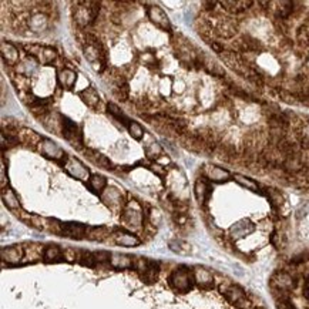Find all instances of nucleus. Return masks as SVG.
Here are the masks:
<instances>
[{"label": "nucleus", "mask_w": 309, "mask_h": 309, "mask_svg": "<svg viewBox=\"0 0 309 309\" xmlns=\"http://www.w3.org/2000/svg\"><path fill=\"white\" fill-rule=\"evenodd\" d=\"M168 282H170V285L175 290V291L178 292H188L191 288H193V285H194V282H195V279H194V272H191L188 268H185V267H180V268H177L175 271H173V273L170 275V278H168Z\"/></svg>", "instance_id": "f257e3e1"}, {"label": "nucleus", "mask_w": 309, "mask_h": 309, "mask_svg": "<svg viewBox=\"0 0 309 309\" xmlns=\"http://www.w3.org/2000/svg\"><path fill=\"white\" fill-rule=\"evenodd\" d=\"M134 268L141 273V279L147 284H154L160 272V265L157 261H150L147 258L134 259Z\"/></svg>", "instance_id": "f03ea898"}, {"label": "nucleus", "mask_w": 309, "mask_h": 309, "mask_svg": "<svg viewBox=\"0 0 309 309\" xmlns=\"http://www.w3.org/2000/svg\"><path fill=\"white\" fill-rule=\"evenodd\" d=\"M61 130H63V137L74 147V148H83V135L78 126L72 121L70 118L61 116Z\"/></svg>", "instance_id": "7ed1b4c3"}, {"label": "nucleus", "mask_w": 309, "mask_h": 309, "mask_svg": "<svg viewBox=\"0 0 309 309\" xmlns=\"http://www.w3.org/2000/svg\"><path fill=\"white\" fill-rule=\"evenodd\" d=\"M80 4L83 7L76 9L74 18L80 26H87V24L93 23V20L97 18V15L100 12V3H97V1H89V3L81 1Z\"/></svg>", "instance_id": "20e7f679"}, {"label": "nucleus", "mask_w": 309, "mask_h": 309, "mask_svg": "<svg viewBox=\"0 0 309 309\" xmlns=\"http://www.w3.org/2000/svg\"><path fill=\"white\" fill-rule=\"evenodd\" d=\"M148 19L160 29H163L165 32H170L171 30V26H170V20L167 18L165 12H164L161 7L158 6H153L148 9Z\"/></svg>", "instance_id": "39448f33"}, {"label": "nucleus", "mask_w": 309, "mask_h": 309, "mask_svg": "<svg viewBox=\"0 0 309 309\" xmlns=\"http://www.w3.org/2000/svg\"><path fill=\"white\" fill-rule=\"evenodd\" d=\"M87 231L89 230L86 228V225H83L80 222H64L61 235L73 238V239H84V238H87Z\"/></svg>", "instance_id": "423d86ee"}, {"label": "nucleus", "mask_w": 309, "mask_h": 309, "mask_svg": "<svg viewBox=\"0 0 309 309\" xmlns=\"http://www.w3.org/2000/svg\"><path fill=\"white\" fill-rule=\"evenodd\" d=\"M272 287L279 292H288L293 288V279L290 273L287 272H276L271 279Z\"/></svg>", "instance_id": "0eeeda50"}, {"label": "nucleus", "mask_w": 309, "mask_h": 309, "mask_svg": "<svg viewBox=\"0 0 309 309\" xmlns=\"http://www.w3.org/2000/svg\"><path fill=\"white\" fill-rule=\"evenodd\" d=\"M254 231V224L250 221V219H241L239 222L234 224L231 227V236L235 238V239H239V238H244L248 234H251Z\"/></svg>", "instance_id": "6e6552de"}, {"label": "nucleus", "mask_w": 309, "mask_h": 309, "mask_svg": "<svg viewBox=\"0 0 309 309\" xmlns=\"http://www.w3.org/2000/svg\"><path fill=\"white\" fill-rule=\"evenodd\" d=\"M43 151H44V154L49 157V158H55V160H60V158H64V160H67V154L60 148V147L57 146L56 143L53 141H50V140H43Z\"/></svg>", "instance_id": "1a4fd4ad"}, {"label": "nucleus", "mask_w": 309, "mask_h": 309, "mask_svg": "<svg viewBox=\"0 0 309 309\" xmlns=\"http://www.w3.org/2000/svg\"><path fill=\"white\" fill-rule=\"evenodd\" d=\"M110 264L117 268V270H127V268H134V259L133 256H128L124 254H111Z\"/></svg>", "instance_id": "9d476101"}, {"label": "nucleus", "mask_w": 309, "mask_h": 309, "mask_svg": "<svg viewBox=\"0 0 309 309\" xmlns=\"http://www.w3.org/2000/svg\"><path fill=\"white\" fill-rule=\"evenodd\" d=\"M43 258L46 262H61L64 261V252L61 251L60 247L57 245H49L44 248V252H43Z\"/></svg>", "instance_id": "9b49d317"}, {"label": "nucleus", "mask_w": 309, "mask_h": 309, "mask_svg": "<svg viewBox=\"0 0 309 309\" xmlns=\"http://www.w3.org/2000/svg\"><path fill=\"white\" fill-rule=\"evenodd\" d=\"M78 96H80V98L84 101V104H87L91 109H96V107L98 106V103H100V96H98V93L96 91V89H93V87L80 91Z\"/></svg>", "instance_id": "f8f14e48"}, {"label": "nucleus", "mask_w": 309, "mask_h": 309, "mask_svg": "<svg viewBox=\"0 0 309 309\" xmlns=\"http://www.w3.org/2000/svg\"><path fill=\"white\" fill-rule=\"evenodd\" d=\"M205 175H207L211 181L215 182L225 181V180L230 177L228 171H225V170H222V168H218V167H214V165H208V167L205 168Z\"/></svg>", "instance_id": "ddd939ff"}, {"label": "nucleus", "mask_w": 309, "mask_h": 309, "mask_svg": "<svg viewBox=\"0 0 309 309\" xmlns=\"http://www.w3.org/2000/svg\"><path fill=\"white\" fill-rule=\"evenodd\" d=\"M86 154L93 164H96V165H98L104 170H111V163L106 155H103V154H100L98 151H94V150H87Z\"/></svg>", "instance_id": "4468645a"}, {"label": "nucleus", "mask_w": 309, "mask_h": 309, "mask_svg": "<svg viewBox=\"0 0 309 309\" xmlns=\"http://www.w3.org/2000/svg\"><path fill=\"white\" fill-rule=\"evenodd\" d=\"M194 279H195V282L200 287H211L214 284L212 275L208 272L207 270H204V268H197L194 271Z\"/></svg>", "instance_id": "2eb2a0df"}, {"label": "nucleus", "mask_w": 309, "mask_h": 309, "mask_svg": "<svg viewBox=\"0 0 309 309\" xmlns=\"http://www.w3.org/2000/svg\"><path fill=\"white\" fill-rule=\"evenodd\" d=\"M76 78H77V74L70 69H64L63 72L58 73V81L64 89H73Z\"/></svg>", "instance_id": "dca6fc26"}, {"label": "nucleus", "mask_w": 309, "mask_h": 309, "mask_svg": "<svg viewBox=\"0 0 309 309\" xmlns=\"http://www.w3.org/2000/svg\"><path fill=\"white\" fill-rule=\"evenodd\" d=\"M225 296H227V299H228L231 304L235 305V304H238L241 299H244L247 295H245V292H244V290H242L241 287H238V285H231V287L227 288Z\"/></svg>", "instance_id": "f3484780"}, {"label": "nucleus", "mask_w": 309, "mask_h": 309, "mask_svg": "<svg viewBox=\"0 0 309 309\" xmlns=\"http://www.w3.org/2000/svg\"><path fill=\"white\" fill-rule=\"evenodd\" d=\"M21 250H20V247H9V248H4L3 251H1V258L4 259V261H7V262H19L20 261V258H21Z\"/></svg>", "instance_id": "a211bd4d"}, {"label": "nucleus", "mask_w": 309, "mask_h": 309, "mask_svg": "<svg viewBox=\"0 0 309 309\" xmlns=\"http://www.w3.org/2000/svg\"><path fill=\"white\" fill-rule=\"evenodd\" d=\"M195 197H197V200L200 204H204L205 200L208 198V195H210V187H208V184L205 180H198V181L195 182Z\"/></svg>", "instance_id": "6ab92c4d"}, {"label": "nucleus", "mask_w": 309, "mask_h": 309, "mask_svg": "<svg viewBox=\"0 0 309 309\" xmlns=\"http://www.w3.org/2000/svg\"><path fill=\"white\" fill-rule=\"evenodd\" d=\"M89 185H90V188L94 191V193L100 194V193L106 188V185H107V180H106L103 175L96 174V175H91L90 177V180H89Z\"/></svg>", "instance_id": "aec40b11"}, {"label": "nucleus", "mask_w": 309, "mask_h": 309, "mask_svg": "<svg viewBox=\"0 0 309 309\" xmlns=\"http://www.w3.org/2000/svg\"><path fill=\"white\" fill-rule=\"evenodd\" d=\"M107 109H109L110 114H111V116H113V117H114V118H116L117 121H120V123H121L123 126H127V127L130 126V123H131V121L128 120L127 116H126V114H124V113H123L121 110L118 109V107H117L116 104H113V103H109Z\"/></svg>", "instance_id": "412c9836"}, {"label": "nucleus", "mask_w": 309, "mask_h": 309, "mask_svg": "<svg viewBox=\"0 0 309 309\" xmlns=\"http://www.w3.org/2000/svg\"><path fill=\"white\" fill-rule=\"evenodd\" d=\"M78 262L84 267H89V268H94L97 265V261H96V256H94V252H90V251H86V250H81L78 252Z\"/></svg>", "instance_id": "4be33fe9"}, {"label": "nucleus", "mask_w": 309, "mask_h": 309, "mask_svg": "<svg viewBox=\"0 0 309 309\" xmlns=\"http://www.w3.org/2000/svg\"><path fill=\"white\" fill-rule=\"evenodd\" d=\"M3 201H4L6 207H9L10 210L20 208V202H19L18 197H16V194H15L10 188L3 190Z\"/></svg>", "instance_id": "5701e85b"}, {"label": "nucleus", "mask_w": 309, "mask_h": 309, "mask_svg": "<svg viewBox=\"0 0 309 309\" xmlns=\"http://www.w3.org/2000/svg\"><path fill=\"white\" fill-rule=\"evenodd\" d=\"M116 242L118 245H123V247H135L140 244V241L135 238L134 235L128 234V232H121L118 235L116 236Z\"/></svg>", "instance_id": "b1692460"}, {"label": "nucleus", "mask_w": 309, "mask_h": 309, "mask_svg": "<svg viewBox=\"0 0 309 309\" xmlns=\"http://www.w3.org/2000/svg\"><path fill=\"white\" fill-rule=\"evenodd\" d=\"M107 236V230L104 227H100V228H90L87 231V238L90 241H103L104 238Z\"/></svg>", "instance_id": "393cba45"}, {"label": "nucleus", "mask_w": 309, "mask_h": 309, "mask_svg": "<svg viewBox=\"0 0 309 309\" xmlns=\"http://www.w3.org/2000/svg\"><path fill=\"white\" fill-rule=\"evenodd\" d=\"M127 128L128 131H130V135H131L134 140H141V138H143V135H144V128L140 126V123L131 121Z\"/></svg>", "instance_id": "a878e982"}, {"label": "nucleus", "mask_w": 309, "mask_h": 309, "mask_svg": "<svg viewBox=\"0 0 309 309\" xmlns=\"http://www.w3.org/2000/svg\"><path fill=\"white\" fill-rule=\"evenodd\" d=\"M234 180H235L238 184H241V185L247 187L248 190L258 191V185H256V182L252 181L251 178H247V177H244V175H241V174H235V175H234Z\"/></svg>", "instance_id": "bb28decb"}, {"label": "nucleus", "mask_w": 309, "mask_h": 309, "mask_svg": "<svg viewBox=\"0 0 309 309\" xmlns=\"http://www.w3.org/2000/svg\"><path fill=\"white\" fill-rule=\"evenodd\" d=\"M94 256H96L97 264H103V262H110L111 254L107 251H98V252H94Z\"/></svg>", "instance_id": "cd10ccee"}, {"label": "nucleus", "mask_w": 309, "mask_h": 309, "mask_svg": "<svg viewBox=\"0 0 309 309\" xmlns=\"http://www.w3.org/2000/svg\"><path fill=\"white\" fill-rule=\"evenodd\" d=\"M276 309H296L288 298H282L276 302Z\"/></svg>", "instance_id": "c85d7f7f"}, {"label": "nucleus", "mask_w": 309, "mask_h": 309, "mask_svg": "<svg viewBox=\"0 0 309 309\" xmlns=\"http://www.w3.org/2000/svg\"><path fill=\"white\" fill-rule=\"evenodd\" d=\"M304 293H305V296L309 299V278L308 281H307V285H305V291H304Z\"/></svg>", "instance_id": "c756f323"}]
</instances>
